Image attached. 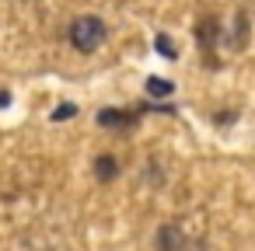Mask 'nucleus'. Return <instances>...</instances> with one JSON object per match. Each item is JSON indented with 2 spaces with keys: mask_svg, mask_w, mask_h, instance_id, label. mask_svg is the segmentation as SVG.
<instances>
[{
  "mask_svg": "<svg viewBox=\"0 0 255 251\" xmlns=\"http://www.w3.org/2000/svg\"><path fill=\"white\" fill-rule=\"evenodd\" d=\"M105 39H109V28H105V21L95 18V14H84V18H77V21L70 25V46H74L77 53H95V49L105 46Z\"/></svg>",
  "mask_w": 255,
  "mask_h": 251,
  "instance_id": "nucleus-1",
  "label": "nucleus"
},
{
  "mask_svg": "<svg viewBox=\"0 0 255 251\" xmlns=\"http://www.w3.org/2000/svg\"><path fill=\"white\" fill-rule=\"evenodd\" d=\"M116 174H119V161H116L112 154H102V157L95 161V178H98V181H116Z\"/></svg>",
  "mask_w": 255,
  "mask_h": 251,
  "instance_id": "nucleus-5",
  "label": "nucleus"
},
{
  "mask_svg": "<svg viewBox=\"0 0 255 251\" xmlns=\"http://www.w3.org/2000/svg\"><path fill=\"white\" fill-rule=\"evenodd\" d=\"M245 42H248V14H245V11H238V18H234V39H231V49H245Z\"/></svg>",
  "mask_w": 255,
  "mask_h": 251,
  "instance_id": "nucleus-6",
  "label": "nucleus"
},
{
  "mask_svg": "<svg viewBox=\"0 0 255 251\" xmlns=\"http://www.w3.org/2000/svg\"><path fill=\"white\" fill-rule=\"evenodd\" d=\"M157 251H189V241L182 234V223H164L157 230Z\"/></svg>",
  "mask_w": 255,
  "mask_h": 251,
  "instance_id": "nucleus-3",
  "label": "nucleus"
},
{
  "mask_svg": "<svg viewBox=\"0 0 255 251\" xmlns=\"http://www.w3.org/2000/svg\"><path fill=\"white\" fill-rule=\"evenodd\" d=\"M98 122L105 129H133L136 126V112H126V108H102L98 112Z\"/></svg>",
  "mask_w": 255,
  "mask_h": 251,
  "instance_id": "nucleus-4",
  "label": "nucleus"
},
{
  "mask_svg": "<svg viewBox=\"0 0 255 251\" xmlns=\"http://www.w3.org/2000/svg\"><path fill=\"white\" fill-rule=\"evenodd\" d=\"M171 87H175V84H168L164 77H150V81H147V94H154V98H168Z\"/></svg>",
  "mask_w": 255,
  "mask_h": 251,
  "instance_id": "nucleus-7",
  "label": "nucleus"
},
{
  "mask_svg": "<svg viewBox=\"0 0 255 251\" xmlns=\"http://www.w3.org/2000/svg\"><path fill=\"white\" fill-rule=\"evenodd\" d=\"M154 46H157V53H161L164 60H175V42H171L168 35H157V42H154Z\"/></svg>",
  "mask_w": 255,
  "mask_h": 251,
  "instance_id": "nucleus-8",
  "label": "nucleus"
},
{
  "mask_svg": "<svg viewBox=\"0 0 255 251\" xmlns=\"http://www.w3.org/2000/svg\"><path fill=\"white\" fill-rule=\"evenodd\" d=\"M7 105H11V94H7V91H0V108H7Z\"/></svg>",
  "mask_w": 255,
  "mask_h": 251,
  "instance_id": "nucleus-10",
  "label": "nucleus"
},
{
  "mask_svg": "<svg viewBox=\"0 0 255 251\" xmlns=\"http://www.w3.org/2000/svg\"><path fill=\"white\" fill-rule=\"evenodd\" d=\"M74 112H77L74 105H60V108L53 112V119H56V122H60V119H74Z\"/></svg>",
  "mask_w": 255,
  "mask_h": 251,
  "instance_id": "nucleus-9",
  "label": "nucleus"
},
{
  "mask_svg": "<svg viewBox=\"0 0 255 251\" xmlns=\"http://www.w3.org/2000/svg\"><path fill=\"white\" fill-rule=\"evenodd\" d=\"M220 35H224V28H220V18H217V14H203V18L196 21V46H199L206 56L217 49Z\"/></svg>",
  "mask_w": 255,
  "mask_h": 251,
  "instance_id": "nucleus-2",
  "label": "nucleus"
}]
</instances>
